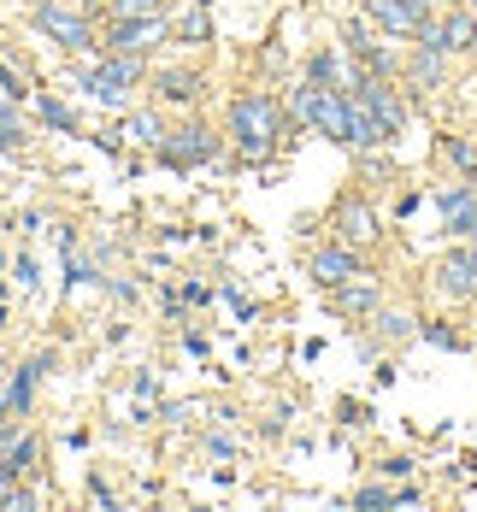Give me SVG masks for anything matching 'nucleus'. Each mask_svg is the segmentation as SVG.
<instances>
[{
  "mask_svg": "<svg viewBox=\"0 0 477 512\" xmlns=\"http://www.w3.org/2000/svg\"><path fill=\"white\" fill-rule=\"evenodd\" d=\"M283 136H289V112H283L277 95L242 89V95L230 101V130H224V142H230L236 165H265V159L277 154Z\"/></svg>",
  "mask_w": 477,
  "mask_h": 512,
  "instance_id": "f257e3e1",
  "label": "nucleus"
},
{
  "mask_svg": "<svg viewBox=\"0 0 477 512\" xmlns=\"http://www.w3.org/2000/svg\"><path fill=\"white\" fill-rule=\"evenodd\" d=\"M224 148H230V142L212 130L201 112H183V118L165 130V142L154 148V165H165V171H201V165H218Z\"/></svg>",
  "mask_w": 477,
  "mask_h": 512,
  "instance_id": "f03ea898",
  "label": "nucleus"
},
{
  "mask_svg": "<svg viewBox=\"0 0 477 512\" xmlns=\"http://www.w3.org/2000/svg\"><path fill=\"white\" fill-rule=\"evenodd\" d=\"M30 12V30L53 42L59 53H89L101 42V18L95 12H83L77 0H36V6H24Z\"/></svg>",
  "mask_w": 477,
  "mask_h": 512,
  "instance_id": "7ed1b4c3",
  "label": "nucleus"
},
{
  "mask_svg": "<svg viewBox=\"0 0 477 512\" xmlns=\"http://www.w3.org/2000/svg\"><path fill=\"white\" fill-rule=\"evenodd\" d=\"M6 477H30V483H48V442L30 418H12L0 424V483Z\"/></svg>",
  "mask_w": 477,
  "mask_h": 512,
  "instance_id": "20e7f679",
  "label": "nucleus"
},
{
  "mask_svg": "<svg viewBox=\"0 0 477 512\" xmlns=\"http://www.w3.org/2000/svg\"><path fill=\"white\" fill-rule=\"evenodd\" d=\"M101 48L154 59L159 48H171V12H159V18H101Z\"/></svg>",
  "mask_w": 477,
  "mask_h": 512,
  "instance_id": "39448f33",
  "label": "nucleus"
},
{
  "mask_svg": "<svg viewBox=\"0 0 477 512\" xmlns=\"http://www.w3.org/2000/svg\"><path fill=\"white\" fill-rule=\"evenodd\" d=\"M419 48H436L448 59H472L477 48V6H436L419 30Z\"/></svg>",
  "mask_w": 477,
  "mask_h": 512,
  "instance_id": "423d86ee",
  "label": "nucleus"
},
{
  "mask_svg": "<svg viewBox=\"0 0 477 512\" xmlns=\"http://www.w3.org/2000/svg\"><path fill=\"white\" fill-rule=\"evenodd\" d=\"M148 89H154L159 106H171V112H195V106L207 101V71L201 65H159L148 71Z\"/></svg>",
  "mask_w": 477,
  "mask_h": 512,
  "instance_id": "0eeeda50",
  "label": "nucleus"
},
{
  "mask_svg": "<svg viewBox=\"0 0 477 512\" xmlns=\"http://www.w3.org/2000/svg\"><path fill=\"white\" fill-rule=\"evenodd\" d=\"M360 12H366L389 42H419V30L430 24V6L424 0H360Z\"/></svg>",
  "mask_w": 477,
  "mask_h": 512,
  "instance_id": "6e6552de",
  "label": "nucleus"
},
{
  "mask_svg": "<svg viewBox=\"0 0 477 512\" xmlns=\"http://www.w3.org/2000/svg\"><path fill=\"white\" fill-rule=\"evenodd\" d=\"M371 265L360 248H348V242H324V248H313V259H307V277H313L318 289H342V283H354V277H366Z\"/></svg>",
  "mask_w": 477,
  "mask_h": 512,
  "instance_id": "1a4fd4ad",
  "label": "nucleus"
},
{
  "mask_svg": "<svg viewBox=\"0 0 477 512\" xmlns=\"http://www.w3.org/2000/svg\"><path fill=\"white\" fill-rule=\"evenodd\" d=\"M354 95L377 112V124L389 130V142H401V130H407V95L395 89V77H371V71H360Z\"/></svg>",
  "mask_w": 477,
  "mask_h": 512,
  "instance_id": "9d476101",
  "label": "nucleus"
},
{
  "mask_svg": "<svg viewBox=\"0 0 477 512\" xmlns=\"http://www.w3.org/2000/svg\"><path fill=\"white\" fill-rule=\"evenodd\" d=\"M330 230H336V242H348V248H377V236H383V224H377V212H371L366 195H342L336 212H330Z\"/></svg>",
  "mask_w": 477,
  "mask_h": 512,
  "instance_id": "9b49d317",
  "label": "nucleus"
},
{
  "mask_svg": "<svg viewBox=\"0 0 477 512\" xmlns=\"http://www.w3.org/2000/svg\"><path fill=\"white\" fill-rule=\"evenodd\" d=\"M436 295L472 307L477 301V248H448V254L436 259Z\"/></svg>",
  "mask_w": 477,
  "mask_h": 512,
  "instance_id": "f8f14e48",
  "label": "nucleus"
},
{
  "mask_svg": "<svg viewBox=\"0 0 477 512\" xmlns=\"http://www.w3.org/2000/svg\"><path fill=\"white\" fill-rule=\"evenodd\" d=\"M324 301H330V312H342V318H371V312L383 307V283H377V271H366V277H354L342 289H324Z\"/></svg>",
  "mask_w": 477,
  "mask_h": 512,
  "instance_id": "ddd939ff",
  "label": "nucleus"
},
{
  "mask_svg": "<svg viewBox=\"0 0 477 512\" xmlns=\"http://www.w3.org/2000/svg\"><path fill=\"white\" fill-rule=\"evenodd\" d=\"M448 53H436V48H419L413 42V53L401 59V77L413 83V95H436V89H448Z\"/></svg>",
  "mask_w": 477,
  "mask_h": 512,
  "instance_id": "4468645a",
  "label": "nucleus"
},
{
  "mask_svg": "<svg viewBox=\"0 0 477 512\" xmlns=\"http://www.w3.org/2000/svg\"><path fill=\"white\" fill-rule=\"evenodd\" d=\"M348 148H354V154H377V148H389V130L377 124V112H371L354 89H348Z\"/></svg>",
  "mask_w": 477,
  "mask_h": 512,
  "instance_id": "2eb2a0df",
  "label": "nucleus"
},
{
  "mask_svg": "<svg viewBox=\"0 0 477 512\" xmlns=\"http://www.w3.org/2000/svg\"><path fill=\"white\" fill-rule=\"evenodd\" d=\"M30 112H36V124L53 130V136H89V130H83V118H77V106L59 101L53 89H36V95H30Z\"/></svg>",
  "mask_w": 477,
  "mask_h": 512,
  "instance_id": "dca6fc26",
  "label": "nucleus"
},
{
  "mask_svg": "<svg viewBox=\"0 0 477 512\" xmlns=\"http://www.w3.org/2000/svg\"><path fill=\"white\" fill-rule=\"evenodd\" d=\"M165 130H171V118H165V106H136L130 118H124V142H136V148H148L154 154L159 142H165Z\"/></svg>",
  "mask_w": 477,
  "mask_h": 512,
  "instance_id": "f3484780",
  "label": "nucleus"
},
{
  "mask_svg": "<svg viewBox=\"0 0 477 512\" xmlns=\"http://www.w3.org/2000/svg\"><path fill=\"white\" fill-rule=\"evenodd\" d=\"M48 371L36 365V359H18L12 371H6V389H12V407H18V418H30L36 412V383H42Z\"/></svg>",
  "mask_w": 477,
  "mask_h": 512,
  "instance_id": "a211bd4d",
  "label": "nucleus"
},
{
  "mask_svg": "<svg viewBox=\"0 0 477 512\" xmlns=\"http://www.w3.org/2000/svg\"><path fill=\"white\" fill-rule=\"evenodd\" d=\"M171 48H212V18H207L201 0L183 18H171Z\"/></svg>",
  "mask_w": 477,
  "mask_h": 512,
  "instance_id": "6ab92c4d",
  "label": "nucleus"
},
{
  "mask_svg": "<svg viewBox=\"0 0 477 512\" xmlns=\"http://www.w3.org/2000/svg\"><path fill=\"white\" fill-rule=\"evenodd\" d=\"M436 159H442V165H454L460 177H477V136H460V130L436 136Z\"/></svg>",
  "mask_w": 477,
  "mask_h": 512,
  "instance_id": "aec40b11",
  "label": "nucleus"
},
{
  "mask_svg": "<svg viewBox=\"0 0 477 512\" xmlns=\"http://www.w3.org/2000/svg\"><path fill=\"white\" fill-rule=\"evenodd\" d=\"M0 95H12V101H30L36 95V77L18 59V48H0Z\"/></svg>",
  "mask_w": 477,
  "mask_h": 512,
  "instance_id": "412c9836",
  "label": "nucleus"
},
{
  "mask_svg": "<svg viewBox=\"0 0 477 512\" xmlns=\"http://www.w3.org/2000/svg\"><path fill=\"white\" fill-rule=\"evenodd\" d=\"M371 336L377 342H407V336H419V318L413 312H395V307H377L371 312Z\"/></svg>",
  "mask_w": 477,
  "mask_h": 512,
  "instance_id": "4be33fe9",
  "label": "nucleus"
},
{
  "mask_svg": "<svg viewBox=\"0 0 477 512\" xmlns=\"http://www.w3.org/2000/svg\"><path fill=\"white\" fill-rule=\"evenodd\" d=\"M36 507H42V483H30V477L0 483V512H36Z\"/></svg>",
  "mask_w": 477,
  "mask_h": 512,
  "instance_id": "5701e85b",
  "label": "nucleus"
},
{
  "mask_svg": "<svg viewBox=\"0 0 477 512\" xmlns=\"http://www.w3.org/2000/svg\"><path fill=\"white\" fill-rule=\"evenodd\" d=\"M419 336L430 348H448V354H466V336L454 330V324H442V318H419Z\"/></svg>",
  "mask_w": 477,
  "mask_h": 512,
  "instance_id": "b1692460",
  "label": "nucleus"
},
{
  "mask_svg": "<svg viewBox=\"0 0 477 512\" xmlns=\"http://www.w3.org/2000/svg\"><path fill=\"white\" fill-rule=\"evenodd\" d=\"M89 507H101V512H118V507H124V495L106 483V471H89Z\"/></svg>",
  "mask_w": 477,
  "mask_h": 512,
  "instance_id": "393cba45",
  "label": "nucleus"
},
{
  "mask_svg": "<svg viewBox=\"0 0 477 512\" xmlns=\"http://www.w3.org/2000/svg\"><path fill=\"white\" fill-rule=\"evenodd\" d=\"M59 283H65V295H71V289H83V283H101V271H95L89 259L65 254V277H59Z\"/></svg>",
  "mask_w": 477,
  "mask_h": 512,
  "instance_id": "a878e982",
  "label": "nucleus"
},
{
  "mask_svg": "<svg viewBox=\"0 0 477 512\" xmlns=\"http://www.w3.org/2000/svg\"><path fill=\"white\" fill-rule=\"evenodd\" d=\"M130 395H136V401H159V371L154 365H136V371H130Z\"/></svg>",
  "mask_w": 477,
  "mask_h": 512,
  "instance_id": "bb28decb",
  "label": "nucleus"
},
{
  "mask_svg": "<svg viewBox=\"0 0 477 512\" xmlns=\"http://www.w3.org/2000/svg\"><path fill=\"white\" fill-rule=\"evenodd\" d=\"M413 471H419V460H413V454H389V460L377 465V477H383V483H407Z\"/></svg>",
  "mask_w": 477,
  "mask_h": 512,
  "instance_id": "cd10ccee",
  "label": "nucleus"
},
{
  "mask_svg": "<svg viewBox=\"0 0 477 512\" xmlns=\"http://www.w3.org/2000/svg\"><path fill=\"white\" fill-rule=\"evenodd\" d=\"M201 448H207L212 460H236V454H242V442H236V436H224V430H207V436H201Z\"/></svg>",
  "mask_w": 477,
  "mask_h": 512,
  "instance_id": "c85d7f7f",
  "label": "nucleus"
},
{
  "mask_svg": "<svg viewBox=\"0 0 477 512\" xmlns=\"http://www.w3.org/2000/svg\"><path fill=\"white\" fill-rule=\"evenodd\" d=\"M101 289L118 301V307H136V301H142V289H136L130 277H101Z\"/></svg>",
  "mask_w": 477,
  "mask_h": 512,
  "instance_id": "c756f323",
  "label": "nucleus"
},
{
  "mask_svg": "<svg viewBox=\"0 0 477 512\" xmlns=\"http://www.w3.org/2000/svg\"><path fill=\"white\" fill-rule=\"evenodd\" d=\"M354 507H395V483H366L354 495Z\"/></svg>",
  "mask_w": 477,
  "mask_h": 512,
  "instance_id": "7c9ffc66",
  "label": "nucleus"
},
{
  "mask_svg": "<svg viewBox=\"0 0 477 512\" xmlns=\"http://www.w3.org/2000/svg\"><path fill=\"white\" fill-rule=\"evenodd\" d=\"M12 277H18V289H36V283H42V271H36V254H18V259H12Z\"/></svg>",
  "mask_w": 477,
  "mask_h": 512,
  "instance_id": "2f4dec72",
  "label": "nucleus"
},
{
  "mask_svg": "<svg viewBox=\"0 0 477 512\" xmlns=\"http://www.w3.org/2000/svg\"><path fill=\"white\" fill-rule=\"evenodd\" d=\"M177 295H183V307H212V283H201V277H189Z\"/></svg>",
  "mask_w": 477,
  "mask_h": 512,
  "instance_id": "473e14b6",
  "label": "nucleus"
},
{
  "mask_svg": "<svg viewBox=\"0 0 477 512\" xmlns=\"http://www.w3.org/2000/svg\"><path fill=\"white\" fill-rule=\"evenodd\" d=\"M289 418H295V407H277L271 418H260V436H271V442H277V436H289Z\"/></svg>",
  "mask_w": 477,
  "mask_h": 512,
  "instance_id": "72a5a7b5",
  "label": "nucleus"
},
{
  "mask_svg": "<svg viewBox=\"0 0 477 512\" xmlns=\"http://www.w3.org/2000/svg\"><path fill=\"white\" fill-rule=\"evenodd\" d=\"M183 348H189V354H201V359H207V354H212L207 330H183Z\"/></svg>",
  "mask_w": 477,
  "mask_h": 512,
  "instance_id": "f704fd0d",
  "label": "nucleus"
},
{
  "mask_svg": "<svg viewBox=\"0 0 477 512\" xmlns=\"http://www.w3.org/2000/svg\"><path fill=\"white\" fill-rule=\"evenodd\" d=\"M53 242H59V259L77 254V230H71V224H59V230H53Z\"/></svg>",
  "mask_w": 477,
  "mask_h": 512,
  "instance_id": "c9c22d12",
  "label": "nucleus"
},
{
  "mask_svg": "<svg viewBox=\"0 0 477 512\" xmlns=\"http://www.w3.org/2000/svg\"><path fill=\"white\" fill-rule=\"evenodd\" d=\"M18 418V407H12V389H6V377H0V424H12Z\"/></svg>",
  "mask_w": 477,
  "mask_h": 512,
  "instance_id": "e433bc0d",
  "label": "nucleus"
},
{
  "mask_svg": "<svg viewBox=\"0 0 477 512\" xmlns=\"http://www.w3.org/2000/svg\"><path fill=\"white\" fill-rule=\"evenodd\" d=\"M342 418H348V424H366L371 412H366V407H360V401H342Z\"/></svg>",
  "mask_w": 477,
  "mask_h": 512,
  "instance_id": "4c0bfd02",
  "label": "nucleus"
},
{
  "mask_svg": "<svg viewBox=\"0 0 477 512\" xmlns=\"http://www.w3.org/2000/svg\"><path fill=\"white\" fill-rule=\"evenodd\" d=\"M77 6H83V12H95V18L106 12V0H77Z\"/></svg>",
  "mask_w": 477,
  "mask_h": 512,
  "instance_id": "58836bf2",
  "label": "nucleus"
},
{
  "mask_svg": "<svg viewBox=\"0 0 477 512\" xmlns=\"http://www.w3.org/2000/svg\"><path fill=\"white\" fill-rule=\"evenodd\" d=\"M0 12H6V0H0Z\"/></svg>",
  "mask_w": 477,
  "mask_h": 512,
  "instance_id": "ea45409f",
  "label": "nucleus"
},
{
  "mask_svg": "<svg viewBox=\"0 0 477 512\" xmlns=\"http://www.w3.org/2000/svg\"><path fill=\"white\" fill-rule=\"evenodd\" d=\"M472 59H477V48H472Z\"/></svg>",
  "mask_w": 477,
  "mask_h": 512,
  "instance_id": "a19ab883",
  "label": "nucleus"
}]
</instances>
